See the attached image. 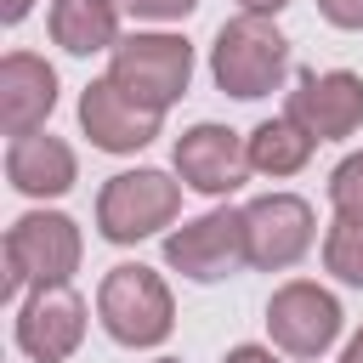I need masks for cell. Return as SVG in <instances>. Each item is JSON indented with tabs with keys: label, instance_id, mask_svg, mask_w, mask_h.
I'll return each instance as SVG.
<instances>
[{
	"label": "cell",
	"instance_id": "13",
	"mask_svg": "<svg viewBox=\"0 0 363 363\" xmlns=\"http://www.w3.org/2000/svg\"><path fill=\"white\" fill-rule=\"evenodd\" d=\"M57 108V68L34 51H6L0 57V130L6 136H34Z\"/></svg>",
	"mask_w": 363,
	"mask_h": 363
},
{
	"label": "cell",
	"instance_id": "5",
	"mask_svg": "<svg viewBox=\"0 0 363 363\" xmlns=\"http://www.w3.org/2000/svg\"><path fill=\"white\" fill-rule=\"evenodd\" d=\"M182 210V182H170L164 170L142 164V170H119L102 182L96 193V233L108 244H142L159 227H170Z\"/></svg>",
	"mask_w": 363,
	"mask_h": 363
},
{
	"label": "cell",
	"instance_id": "19",
	"mask_svg": "<svg viewBox=\"0 0 363 363\" xmlns=\"http://www.w3.org/2000/svg\"><path fill=\"white\" fill-rule=\"evenodd\" d=\"M130 17H142V23H182L199 0H119Z\"/></svg>",
	"mask_w": 363,
	"mask_h": 363
},
{
	"label": "cell",
	"instance_id": "2",
	"mask_svg": "<svg viewBox=\"0 0 363 363\" xmlns=\"http://www.w3.org/2000/svg\"><path fill=\"white\" fill-rule=\"evenodd\" d=\"M96 318H102L108 340L142 352V346L170 340V329H176V301H170V284H164L153 267L119 261V267L102 278V289H96Z\"/></svg>",
	"mask_w": 363,
	"mask_h": 363
},
{
	"label": "cell",
	"instance_id": "4",
	"mask_svg": "<svg viewBox=\"0 0 363 363\" xmlns=\"http://www.w3.org/2000/svg\"><path fill=\"white\" fill-rule=\"evenodd\" d=\"M85 238L74 216L62 210H28L6 227V289H40V284H68L79 272Z\"/></svg>",
	"mask_w": 363,
	"mask_h": 363
},
{
	"label": "cell",
	"instance_id": "14",
	"mask_svg": "<svg viewBox=\"0 0 363 363\" xmlns=\"http://www.w3.org/2000/svg\"><path fill=\"white\" fill-rule=\"evenodd\" d=\"M6 182L23 193V199H57V193H68L74 182H79V159H74V147L62 142V136H11V147H6Z\"/></svg>",
	"mask_w": 363,
	"mask_h": 363
},
{
	"label": "cell",
	"instance_id": "7",
	"mask_svg": "<svg viewBox=\"0 0 363 363\" xmlns=\"http://www.w3.org/2000/svg\"><path fill=\"white\" fill-rule=\"evenodd\" d=\"M164 261L193 278V284H221L238 267H250V233H244V210H204L199 221H182L164 238Z\"/></svg>",
	"mask_w": 363,
	"mask_h": 363
},
{
	"label": "cell",
	"instance_id": "23",
	"mask_svg": "<svg viewBox=\"0 0 363 363\" xmlns=\"http://www.w3.org/2000/svg\"><path fill=\"white\" fill-rule=\"evenodd\" d=\"M28 6H34V0H6V6H0V23H23Z\"/></svg>",
	"mask_w": 363,
	"mask_h": 363
},
{
	"label": "cell",
	"instance_id": "24",
	"mask_svg": "<svg viewBox=\"0 0 363 363\" xmlns=\"http://www.w3.org/2000/svg\"><path fill=\"white\" fill-rule=\"evenodd\" d=\"M340 363H363V329L346 340V352H340Z\"/></svg>",
	"mask_w": 363,
	"mask_h": 363
},
{
	"label": "cell",
	"instance_id": "17",
	"mask_svg": "<svg viewBox=\"0 0 363 363\" xmlns=\"http://www.w3.org/2000/svg\"><path fill=\"white\" fill-rule=\"evenodd\" d=\"M323 267L340 284L363 289V221H346V216L329 221V233H323Z\"/></svg>",
	"mask_w": 363,
	"mask_h": 363
},
{
	"label": "cell",
	"instance_id": "12",
	"mask_svg": "<svg viewBox=\"0 0 363 363\" xmlns=\"http://www.w3.org/2000/svg\"><path fill=\"white\" fill-rule=\"evenodd\" d=\"M159 125H164V113L136 108L108 74L79 91V130H85L91 147H102V153H136V147H147V142L159 136Z\"/></svg>",
	"mask_w": 363,
	"mask_h": 363
},
{
	"label": "cell",
	"instance_id": "20",
	"mask_svg": "<svg viewBox=\"0 0 363 363\" xmlns=\"http://www.w3.org/2000/svg\"><path fill=\"white\" fill-rule=\"evenodd\" d=\"M318 11L335 28H363V0H318Z\"/></svg>",
	"mask_w": 363,
	"mask_h": 363
},
{
	"label": "cell",
	"instance_id": "22",
	"mask_svg": "<svg viewBox=\"0 0 363 363\" xmlns=\"http://www.w3.org/2000/svg\"><path fill=\"white\" fill-rule=\"evenodd\" d=\"M238 6H244V11H255V17H278L289 0H238Z\"/></svg>",
	"mask_w": 363,
	"mask_h": 363
},
{
	"label": "cell",
	"instance_id": "16",
	"mask_svg": "<svg viewBox=\"0 0 363 363\" xmlns=\"http://www.w3.org/2000/svg\"><path fill=\"white\" fill-rule=\"evenodd\" d=\"M312 136L289 119V113H278V119H261L250 136H244V153H250V170L255 176H295V170H306V159H312Z\"/></svg>",
	"mask_w": 363,
	"mask_h": 363
},
{
	"label": "cell",
	"instance_id": "15",
	"mask_svg": "<svg viewBox=\"0 0 363 363\" xmlns=\"http://www.w3.org/2000/svg\"><path fill=\"white\" fill-rule=\"evenodd\" d=\"M51 40L68 57L119 45V0H51Z\"/></svg>",
	"mask_w": 363,
	"mask_h": 363
},
{
	"label": "cell",
	"instance_id": "3",
	"mask_svg": "<svg viewBox=\"0 0 363 363\" xmlns=\"http://www.w3.org/2000/svg\"><path fill=\"white\" fill-rule=\"evenodd\" d=\"M108 79L147 113H164L187 96L193 79V45L182 34H125L108 57Z\"/></svg>",
	"mask_w": 363,
	"mask_h": 363
},
{
	"label": "cell",
	"instance_id": "8",
	"mask_svg": "<svg viewBox=\"0 0 363 363\" xmlns=\"http://www.w3.org/2000/svg\"><path fill=\"white\" fill-rule=\"evenodd\" d=\"M244 233H250V267L284 272L312 250L318 221H312V204L301 193H261L244 204Z\"/></svg>",
	"mask_w": 363,
	"mask_h": 363
},
{
	"label": "cell",
	"instance_id": "11",
	"mask_svg": "<svg viewBox=\"0 0 363 363\" xmlns=\"http://www.w3.org/2000/svg\"><path fill=\"white\" fill-rule=\"evenodd\" d=\"M312 142H340L363 125V79L352 68H329V74H301L284 108Z\"/></svg>",
	"mask_w": 363,
	"mask_h": 363
},
{
	"label": "cell",
	"instance_id": "18",
	"mask_svg": "<svg viewBox=\"0 0 363 363\" xmlns=\"http://www.w3.org/2000/svg\"><path fill=\"white\" fill-rule=\"evenodd\" d=\"M329 204H335V216L363 221V153H346L329 170Z\"/></svg>",
	"mask_w": 363,
	"mask_h": 363
},
{
	"label": "cell",
	"instance_id": "1",
	"mask_svg": "<svg viewBox=\"0 0 363 363\" xmlns=\"http://www.w3.org/2000/svg\"><path fill=\"white\" fill-rule=\"evenodd\" d=\"M289 74V40L278 34L272 17H255V11H238L233 23L216 28V45H210V79L238 96V102H255V96H272Z\"/></svg>",
	"mask_w": 363,
	"mask_h": 363
},
{
	"label": "cell",
	"instance_id": "10",
	"mask_svg": "<svg viewBox=\"0 0 363 363\" xmlns=\"http://www.w3.org/2000/svg\"><path fill=\"white\" fill-rule=\"evenodd\" d=\"M85 340V301L68 284H40L17 301V346L34 363H62Z\"/></svg>",
	"mask_w": 363,
	"mask_h": 363
},
{
	"label": "cell",
	"instance_id": "25",
	"mask_svg": "<svg viewBox=\"0 0 363 363\" xmlns=\"http://www.w3.org/2000/svg\"><path fill=\"white\" fill-rule=\"evenodd\" d=\"M153 363H182V357H153Z\"/></svg>",
	"mask_w": 363,
	"mask_h": 363
},
{
	"label": "cell",
	"instance_id": "21",
	"mask_svg": "<svg viewBox=\"0 0 363 363\" xmlns=\"http://www.w3.org/2000/svg\"><path fill=\"white\" fill-rule=\"evenodd\" d=\"M221 363H278V357H272V346H233Z\"/></svg>",
	"mask_w": 363,
	"mask_h": 363
},
{
	"label": "cell",
	"instance_id": "9",
	"mask_svg": "<svg viewBox=\"0 0 363 363\" xmlns=\"http://www.w3.org/2000/svg\"><path fill=\"white\" fill-rule=\"evenodd\" d=\"M170 159H176L182 187H193V193H204V199H227V193H238V187H244V176H250L244 136H238V130H227V125H216V119H204V125L182 130Z\"/></svg>",
	"mask_w": 363,
	"mask_h": 363
},
{
	"label": "cell",
	"instance_id": "6",
	"mask_svg": "<svg viewBox=\"0 0 363 363\" xmlns=\"http://www.w3.org/2000/svg\"><path fill=\"white\" fill-rule=\"evenodd\" d=\"M340 323H346L340 301L323 284H312V278H289L267 301V335H272V346L289 352V357H301V363L323 357L340 340Z\"/></svg>",
	"mask_w": 363,
	"mask_h": 363
}]
</instances>
